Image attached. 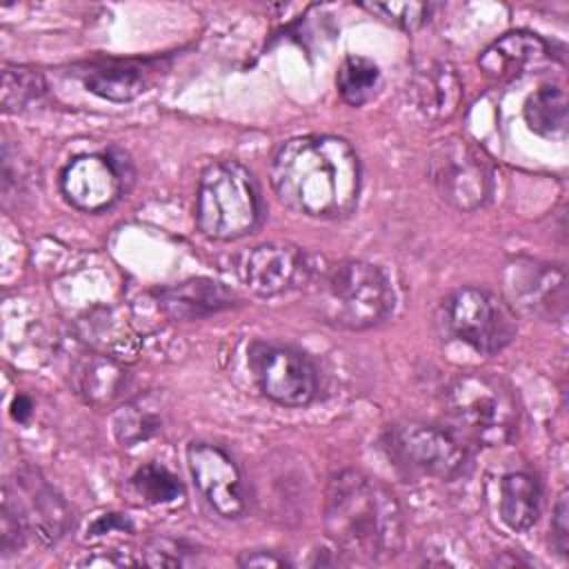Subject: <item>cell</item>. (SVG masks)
I'll return each mask as SVG.
<instances>
[{"label":"cell","instance_id":"obj_1","mask_svg":"<svg viewBox=\"0 0 569 569\" xmlns=\"http://www.w3.org/2000/svg\"><path fill=\"white\" fill-rule=\"evenodd\" d=\"M271 187L296 213L336 220L349 216L360 196V160L338 136H300L271 158Z\"/></svg>","mask_w":569,"mask_h":569},{"label":"cell","instance_id":"obj_2","mask_svg":"<svg viewBox=\"0 0 569 569\" xmlns=\"http://www.w3.org/2000/svg\"><path fill=\"white\" fill-rule=\"evenodd\" d=\"M322 522L329 540L342 553L365 562L391 560L405 542V520L396 496L356 469L329 478Z\"/></svg>","mask_w":569,"mask_h":569},{"label":"cell","instance_id":"obj_3","mask_svg":"<svg viewBox=\"0 0 569 569\" xmlns=\"http://www.w3.org/2000/svg\"><path fill=\"white\" fill-rule=\"evenodd\" d=\"M311 302L322 322L362 331L387 320L396 305L387 273L367 260H345L311 276Z\"/></svg>","mask_w":569,"mask_h":569},{"label":"cell","instance_id":"obj_4","mask_svg":"<svg viewBox=\"0 0 569 569\" xmlns=\"http://www.w3.org/2000/svg\"><path fill=\"white\" fill-rule=\"evenodd\" d=\"M449 431L462 442L500 447L518 429V400L496 376L467 371L456 376L442 396Z\"/></svg>","mask_w":569,"mask_h":569},{"label":"cell","instance_id":"obj_5","mask_svg":"<svg viewBox=\"0 0 569 569\" xmlns=\"http://www.w3.org/2000/svg\"><path fill=\"white\" fill-rule=\"evenodd\" d=\"M262 216L260 189L253 173L236 162H211L196 191V224L213 240H233L253 231Z\"/></svg>","mask_w":569,"mask_h":569},{"label":"cell","instance_id":"obj_6","mask_svg":"<svg viewBox=\"0 0 569 569\" xmlns=\"http://www.w3.org/2000/svg\"><path fill=\"white\" fill-rule=\"evenodd\" d=\"M438 327L445 338L458 340L478 353L502 351L518 331L513 307L485 287H460L438 307Z\"/></svg>","mask_w":569,"mask_h":569},{"label":"cell","instance_id":"obj_7","mask_svg":"<svg viewBox=\"0 0 569 569\" xmlns=\"http://www.w3.org/2000/svg\"><path fill=\"white\" fill-rule=\"evenodd\" d=\"M382 449L391 465L409 478L453 482L469 467V451L458 436L420 420L391 425L385 431Z\"/></svg>","mask_w":569,"mask_h":569},{"label":"cell","instance_id":"obj_8","mask_svg":"<svg viewBox=\"0 0 569 569\" xmlns=\"http://www.w3.org/2000/svg\"><path fill=\"white\" fill-rule=\"evenodd\" d=\"M429 178L438 196L458 211L482 207L493 191L487 160L469 140L458 136L442 140L431 151Z\"/></svg>","mask_w":569,"mask_h":569},{"label":"cell","instance_id":"obj_9","mask_svg":"<svg viewBox=\"0 0 569 569\" xmlns=\"http://www.w3.org/2000/svg\"><path fill=\"white\" fill-rule=\"evenodd\" d=\"M2 500L18 513L27 533L42 545L58 542L71 522V509L38 469L22 465L2 487Z\"/></svg>","mask_w":569,"mask_h":569},{"label":"cell","instance_id":"obj_10","mask_svg":"<svg viewBox=\"0 0 569 569\" xmlns=\"http://www.w3.org/2000/svg\"><path fill=\"white\" fill-rule=\"evenodd\" d=\"M249 367L260 391L284 407L309 405L318 389L311 360L287 345L253 342L249 349Z\"/></svg>","mask_w":569,"mask_h":569},{"label":"cell","instance_id":"obj_11","mask_svg":"<svg viewBox=\"0 0 569 569\" xmlns=\"http://www.w3.org/2000/svg\"><path fill=\"white\" fill-rule=\"evenodd\" d=\"M505 293L511 307L547 322L567 316V273L560 264L531 258H511L502 269Z\"/></svg>","mask_w":569,"mask_h":569},{"label":"cell","instance_id":"obj_12","mask_svg":"<svg viewBox=\"0 0 569 569\" xmlns=\"http://www.w3.org/2000/svg\"><path fill=\"white\" fill-rule=\"evenodd\" d=\"M129 162L111 151L84 153L73 158L60 173V189L64 198L80 211L98 213L109 209L124 189Z\"/></svg>","mask_w":569,"mask_h":569},{"label":"cell","instance_id":"obj_13","mask_svg":"<svg viewBox=\"0 0 569 569\" xmlns=\"http://www.w3.org/2000/svg\"><path fill=\"white\" fill-rule=\"evenodd\" d=\"M313 271L309 256L291 242H262L249 249L238 264L242 282L260 298H273L309 284Z\"/></svg>","mask_w":569,"mask_h":569},{"label":"cell","instance_id":"obj_14","mask_svg":"<svg viewBox=\"0 0 569 569\" xmlns=\"http://www.w3.org/2000/svg\"><path fill=\"white\" fill-rule=\"evenodd\" d=\"M187 467L202 498L222 518H240L247 511L242 473L222 447L204 440L191 442L187 447Z\"/></svg>","mask_w":569,"mask_h":569},{"label":"cell","instance_id":"obj_15","mask_svg":"<svg viewBox=\"0 0 569 569\" xmlns=\"http://www.w3.org/2000/svg\"><path fill=\"white\" fill-rule=\"evenodd\" d=\"M409 91L418 113L429 122L449 120L465 98L460 73L453 64L442 60H431L418 67L411 76Z\"/></svg>","mask_w":569,"mask_h":569},{"label":"cell","instance_id":"obj_16","mask_svg":"<svg viewBox=\"0 0 569 569\" xmlns=\"http://www.w3.org/2000/svg\"><path fill=\"white\" fill-rule=\"evenodd\" d=\"M158 71L160 64L151 60H104L89 64V69L82 71V82L91 93L100 98L129 102L149 91Z\"/></svg>","mask_w":569,"mask_h":569},{"label":"cell","instance_id":"obj_17","mask_svg":"<svg viewBox=\"0 0 569 569\" xmlns=\"http://www.w3.org/2000/svg\"><path fill=\"white\" fill-rule=\"evenodd\" d=\"M160 307L173 320H198L236 305V293L211 278H189L158 291Z\"/></svg>","mask_w":569,"mask_h":569},{"label":"cell","instance_id":"obj_18","mask_svg":"<svg viewBox=\"0 0 569 569\" xmlns=\"http://www.w3.org/2000/svg\"><path fill=\"white\" fill-rule=\"evenodd\" d=\"M549 58V44L531 31H509L493 40L478 58V67L493 80H509Z\"/></svg>","mask_w":569,"mask_h":569},{"label":"cell","instance_id":"obj_19","mask_svg":"<svg viewBox=\"0 0 569 569\" xmlns=\"http://www.w3.org/2000/svg\"><path fill=\"white\" fill-rule=\"evenodd\" d=\"M542 509L538 478L527 469H511L498 480V516L513 531L531 529Z\"/></svg>","mask_w":569,"mask_h":569},{"label":"cell","instance_id":"obj_20","mask_svg":"<svg viewBox=\"0 0 569 569\" xmlns=\"http://www.w3.org/2000/svg\"><path fill=\"white\" fill-rule=\"evenodd\" d=\"M71 378L78 393L87 402L107 405L120 393L124 385V369L120 367L118 358H111L104 353H91L76 362Z\"/></svg>","mask_w":569,"mask_h":569},{"label":"cell","instance_id":"obj_21","mask_svg":"<svg viewBox=\"0 0 569 569\" xmlns=\"http://www.w3.org/2000/svg\"><path fill=\"white\" fill-rule=\"evenodd\" d=\"M80 333L93 349L111 358H124L138 351V340L129 322L111 309L89 311L87 318L80 320Z\"/></svg>","mask_w":569,"mask_h":569},{"label":"cell","instance_id":"obj_22","mask_svg":"<svg viewBox=\"0 0 569 569\" xmlns=\"http://www.w3.org/2000/svg\"><path fill=\"white\" fill-rule=\"evenodd\" d=\"M113 436L122 447H136L162 429V409L153 396L124 402L113 413Z\"/></svg>","mask_w":569,"mask_h":569},{"label":"cell","instance_id":"obj_23","mask_svg":"<svg viewBox=\"0 0 569 569\" xmlns=\"http://www.w3.org/2000/svg\"><path fill=\"white\" fill-rule=\"evenodd\" d=\"M525 122L542 138H562L567 133V96L558 84L538 87L522 107Z\"/></svg>","mask_w":569,"mask_h":569},{"label":"cell","instance_id":"obj_24","mask_svg":"<svg viewBox=\"0 0 569 569\" xmlns=\"http://www.w3.org/2000/svg\"><path fill=\"white\" fill-rule=\"evenodd\" d=\"M340 98L351 107H362L376 98L382 84L378 64L365 56H347L336 76Z\"/></svg>","mask_w":569,"mask_h":569},{"label":"cell","instance_id":"obj_25","mask_svg":"<svg viewBox=\"0 0 569 569\" xmlns=\"http://www.w3.org/2000/svg\"><path fill=\"white\" fill-rule=\"evenodd\" d=\"M131 489L147 505H171L182 498L180 480L158 462L142 465L131 476Z\"/></svg>","mask_w":569,"mask_h":569},{"label":"cell","instance_id":"obj_26","mask_svg":"<svg viewBox=\"0 0 569 569\" xmlns=\"http://www.w3.org/2000/svg\"><path fill=\"white\" fill-rule=\"evenodd\" d=\"M44 93L42 76L27 67H9L2 71V109L18 113L33 104Z\"/></svg>","mask_w":569,"mask_h":569},{"label":"cell","instance_id":"obj_27","mask_svg":"<svg viewBox=\"0 0 569 569\" xmlns=\"http://www.w3.org/2000/svg\"><path fill=\"white\" fill-rule=\"evenodd\" d=\"M140 562L149 567H189L198 560L191 545L169 536H156L142 547Z\"/></svg>","mask_w":569,"mask_h":569},{"label":"cell","instance_id":"obj_28","mask_svg":"<svg viewBox=\"0 0 569 569\" xmlns=\"http://www.w3.org/2000/svg\"><path fill=\"white\" fill-rule=\"evenodd\" d=\"M367 11L378 13L380 18H387L396 22L398 27L413 31L422 27L431 13V4L427 2H373V4H362Z\"/></svg>","mask_w":569,"mask_h":569},{"label":"cell","instance_id":"obj_29","mask_svg":"<svg viewBox=\"0 0 569 569\" xmlns=\"http://www.w3.org/2000/svg\"><path fill=\"white\" fill-rule=\"evenodd\" d=\"M24 536H27V529H24L22 520L2 500V509H0V549H2V556H9V553L18 551L24 542Z\"/></svg>","mask_w":569,"mask_h":569},{"label":"cell","instance_id":"obj_30","mask_svg":"<svg viewBox=\"0 0 569 569\" xmlns=\"http://www.w3.org/2000/svg\"><path fill=\"white\" fill-rule=\"evenodd\" d=\"M551 547L560 553L567 556L569 549V505H567V491H562L553 505V516H551Z\"/></svg>","mask_w":569,"mask_h":569},{"label":"cell","instance_id":"obj_31","mask_svg":"<svg viewBox=\"0 0 569 569\" xmlns=\"http://www.w3.org/2000/svg\"><path fill=\"white\" fill-rule=\"evenodd\" d=\"M116 529L124 531V529H131V525H129V520L122 518L120 513H104V516H100V518L87 529V533H89V538H96V536H104V533L116 531Z\"/></svg>","mask_w":569,"mask_h":569},{"label":"cell","instance_id":"obj_32","mask_svg":"<svg viewBox=\"0 0 569 569\" xmlns=\"http://www.w3.org/2000/svg\"><path fill=\"white\" fill-rule=\"evenodd\" d=\"M240 567H284L287 560L273 551H244L238 558Z\"/></svg>","mask_w":569,"mask_h":569},{"label":"cell","instance_id":"obj_33","mask_svg":"<svg viewBox=\"0 0 569 569\" xmlns=\"http://www.w3.org/2000/svg\"><path fill=\"white\" fill-rule=\"evenodd\" d=\"M13 407H16V409H13V416H16L18 420H24V418L29 416V411H31V402H29L24 396H18V400H16Z\"/></svg>","mask_w":569,"mask_h":569}]
</instances>
